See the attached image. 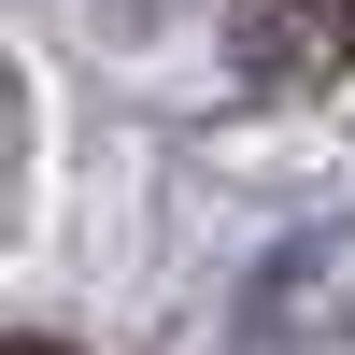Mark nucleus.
<instances>
[{
	"mask_svg": "<svg viewBox=\"0 0 355 355\" xmlns=\"http://www.w3.org/2000/svg\"><path fill=\"white\" fill-rule=\"evenodd\" d=\"M0 355H71V341H0Z\"/></svg>",
	"mask_w": 355,
	"mask_h": 355,
	"instance_id": "f257e3e1",
	"label": "nucleus"
},
{
	"mask_svg": "<svg viewBox=\"0 0 355 355\" xmlns=\"http://www.w3.org/2000/svg\"><path fill=\"white\" fill-rule=\"evenodd\" d=\"M327 15H355V0H327Z\"/></svg>",
	"mask_w": 355,
	"mask_h": 355,
	"instance_id": "f03ea898",
	"label": "nucleus"
}]
</instances>
